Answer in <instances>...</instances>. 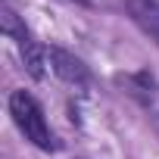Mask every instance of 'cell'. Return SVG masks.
<instances>
[{
  "label": "cell",
  "mask_w": 159,
  "mask_h": 159,
  "mask_svg": "<svg viewBox=\"0 0 159 159\" xmlns=\"http://www.w3.org/2000/svg\"><path fill=\"white\" fill-rule=\"evenodd\" d=\"M0 31H3L10 41H16L19 47L22 44H28L31 41V34H28V28H25V22L10 10V7H0Z\"/></svg>",
  "instance_id": "6"
},
{
  "label": "cell",
  "mask_w": 159,
  "mask_h": 159,
  "mask_svg": "<svg viewBox=\"0 0 159 159\" xmlns=\"http://www.w3.org/2000/svg\"><path fill=\"white\" fill-rule=\"evenodd\" d=\"M47 59H50L53 72L62 78L66 84H75V88L91 84V69L78 59L75 53H69V50H62V47H50V50H47Z\"/></svg>",
  "instance_id": "2"
},
{
  "label": "cell",
  "mask_w": 159,
  "mask_h": 159,
  "mask_svg": "<svg viewBox=\"0 0 159 159\" xmlns=\"http://www.w3.org/2000/svg\"><path fill=\"white\" fill-rule=\"evenodd\" d=\"M19 53H22V66H25V72L41 81V78H44V66L50 62V59H47V50H44L38 41H28V44L19 47Z\"/></svg>",
  "instance_id": "5"
},
{
  "label": "cell",
  "mask_w": 159,
  "mask_h": 159,
  "mask_svg": "<svg viewBox=\"0 0 159 159\" xmlns=\"http://www.w3.org/2000/svg\"><path fill=\"white\" fill-rule=\"evenodd\" d=\"M69 3H81V7H91V0H69Z\"/></svg>",
  "instance_id": "7"
},
{
  "label": "cell",
  "mask_w": 159,
  "mask_h": 159,
  "mask_svg": "<svg viewBox=\"0 0 159 159\" xmlns=\"http://www.w3.org/2000/svg\"><path fill=\"white\" fill-rule=\"evenodd\" d=\"M119 84H122V88H128V94H131V97H137L143 106H153V100H156V94H159V84H156V78H153L150 72L125 75V78H119Z\"/></svg>",
  "instance_id": "4"
},
{
  "label": "cell",
  "mask_w": 159,
  "mask_h": 159,
  "mask_svg": "<svg viewBox=\"0 0 159 159\" xmlns=\"http://www.w3.org/2000/svg\"><path fill=\"white\" fill-rule=\"evenodd\" d=\"M10 116H13L16 128L25 134V140H31L38 150H44V153L59 150V140H56V134L50 131V125H47V119H44V109H41V103H38L31 94L13 91V94H10Z\"/></svg>",
  "instance_id": "1"
},
{
  "label": "cell",
  "mask_w": 159,
  "mask_h": 159,
  "mask_svg": "<svg viewBox=\"0 0 159 159\" xmlns=\"http://www.w3.org/2000/svg\"><path fill=\"white\" fill-rule=\"evenodd\" d=\"M125 7H128V16L134 19V25L159 44V3L156 0H125Z\"/></svg>",
  "instance_id": "3"
}]
</instances>
